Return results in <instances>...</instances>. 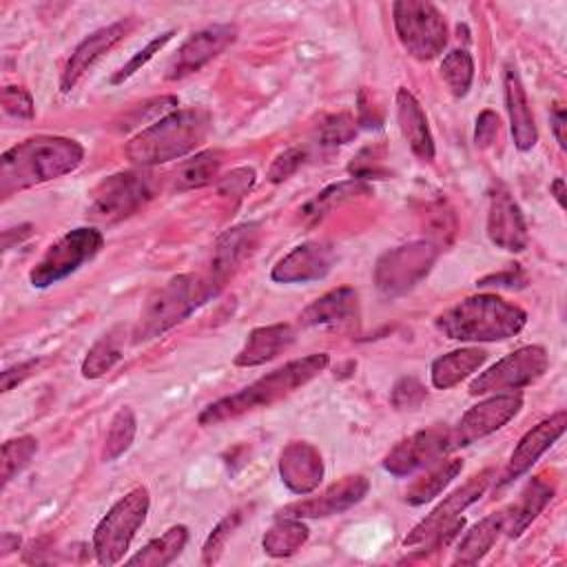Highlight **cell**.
<instances>
[{
	"mask_svg": "<svg viewBox=\"0 0 567 567\" xmlns=\"http://www.w3.org/2000/svg\"><path fill=\"white\" fill-rule=\"evenodd\" d=\"M84 148L69 137L38 135L29 137L9 151L0 159V193L9 197L49 179L62 177L82 164Z\"/></svg>",
	"mask_w": 567,
	"mask_h": 567,
	"instance_id": "cell-1",
	"label": "cell"
},
{
	"mask_svg": "<svg viewBox=\"0 0 567 567\" xmlns=\"http://www.w3.org/2000/svg\"><path fill=\"white\" fill-rule=\"evenodd\" d=\"M328 363H330V357L326 352H317V354H308V357L288 361L286 365L264 374L261 379L241 388L239 392L210 403L208 408H204V412L199 414L197 421H199V425H219L224 421L237 419L257 408H268V405L277 403L279 399L288 396L290 392H295L297 388L306 385L310 379H315L319 372H323L328 368Z\"/></svg>",
	"mask_w": 567,
	"mask_h": 567,
	"instance_id": "cell-2",
	"label": "cell"
},
{
	"mask_svg": "<svg viewBox=\"0 0 567 567\" xmlns=\"http://www.w3.org/2000/svg\"><path fill=\"white\" fill-rule=\"evenodd\" d=\"M210 115L204 109H177L144 126L124 153L133 164L155 166L195 151L208 135Z\"/></svg>",
	"mask_w": 567,
	"mask_h": 567,
	"instance_id": "cell-3",
	"label": "cell"
},
{
	"mask_svg": "<svg viewBox=\"0 0 567 567\" xmlns=\"http://www.w3.org/2000/svg\"><path fill=\"white\" fill-rule=\"evenodd\" d=\"M527 315L496 295H474L436 319V328L454 341H505L525 328Z\"/></svg>",
	"mask_w": 567,
	"mask_h": 567,
	"instance_id": "cell-4",
	"label": "cell"
},
{
	"mask_svg": "<svg viewBox=\"0 0 567 567\" xmlns=\"http://www.w3.org/2000/svg\"><path fill=\"white\" fill-rule=\"evenodd\" d=\"M217 290L206 277L199 275H175L164 286L153 290L148 299L142 306L140 321L135 328L137 341H148L179 321H184L188 315H193L202 303H206L210 297H215Z\"/></svg>",
	"mask_w": 567,
	"mask_h": 567,
	"instance_id": "cell-5",
	"label": "cell"
},
{
	"mask_svg": "<svg viewBox=\"0 0 567 567\" xmlns=\"http://www.w3.org/2000/svg\"><path fill=\"white\" fill-rule=\"evenodd\" d=\"M492 481V470H485L476 476H472L463 487L452 492L441 505L432 509L430 516H425L408 536L405 547H416L421 551L436 549L445 543H450L465 525V520L458 516L465 507H470L474 501L481 498V494L487 489Z\"/></svg>",
	"mask_w": 567,
	"mask_h": 567,
	"instance_id": "cell-6",
	"label": "cell"
},
{
	"mask_svg": "<svg viewBox=\"0 0 567 567\" xmlns=\"http://www.w3.org/2000/svg\"><path fill=\"white\" fill-rule=\"evenodd\" d=\"M151 496L146 487H133L97 523L93 532V551L100 565H115L128 549L133 536L146 520Z\"/></svg>",
	"mask_w": 567,
	"mask_h": 567,
	"instance_id": "cell-7",
	"label": "cell"
},
{
	"mask_svg": "<svg viewBox=\"0 0 567 567\" xmlns=\"http://www.w3.org/2000/svg\"><path fill=\"white\" fill-rule=\"evenodd\" d=\"M153 195V175L144 171H120L93 188L86 215L100 224H115L140 210Z\"/></svg>",
	"mask_w": 567,
	"mask_h": 567,
	"instance_id": "cell-8",
	"label": "cell"
},
{
	"mask_svg": "<svg viewBox=\"0 0 567 567\" xmlns=\"http://www.w3.org/2000/svg\"><path fill=\"white\" fill-rule=\"evenodd\" d=\"M392 16L399 42L412 58L432 60L445 49L447 24L432 2L399 0L392 4Z\"/></svg>",
	"mask_w": 567,
	"mask_h": 567,
	"instance_id": "cell-9",
	"label": "cell"
},
{
	"mask_svg": "<svg viewBox=\"0 0 567 567\" xmlns=\"http://www.w3.org/2000/svg\"><path fill=\"white\" fill-rule=\"evenodd\" d=\"M104 244V237L97 228H73L64 233L58 241H53L47 252L38 259V264L29 272V281L33 288H49L71 272H75L82 264L91 261Z\"/></svg>",
	"mask_w": 567,
	"mask_h": 567,
	"instance_id": "cell-10",
	"label": "cell"
},
{
	"mask_svg": "<svg viewBox=\"0 0 567 567\" xmlns=\"http://www.w3.org/2000/svg\"><path fill=\"white\" fill-rule=\"evenodd\" d=\"M436 255L439 248L432 241H410L383 252L374 268L377 288L388 297L410 290L430 272Z\"/></svg>",
	"mask_w": 567,
	"mask_h": 567,
	"instance_id": "cell-11",
	"label": "cell"
},
{
	"mask_svg": "<svg viewBox=\"0 0 567 567\" xmlns=\"http://www.w3.org/2000/svg\"><path fill=\"white\" fill-rule=\"evenodd\" d=\"M549 365L547 350L543 346H523L512 354L496 361L483 374L470 383V394H489L501 390H518L545 374Z\"/></svg>",
	"mask_w": 567,
	"mask_h": 567,
	"instance_id": "cell-12",
	"label": "cell"
},
{
	"mask_svg": "<svg viewBox=\"0 0 567 567\" xmlns=\"http://www.w3.org/2000/svg\"><path fill=\"white\" fill-rule=\"evenodd\" d=\"M452 447V430L445 427H427L414 432L412 436L399 441L383 458V467L394 476H408L441 456H445Z\"/></svg>",
	"mask_w": 567,
	"mask_h": 567,
	"instance_id": "cell-13",
	"label": "cell"
},
{
	"mask_svg": "<svg viewBox=\"0 0 567 567\" xmlns=\"http://www.w3.org/2000/svg\"><path fill=\"white\" fill-rule=\"evenodd\" d=\"M520 408H523V396L512 394V392L494 394V396L476 403L461 416L456 430H452V447L470 445L476 439H483V436L501 430L509 419H514L518 414Z\"/></svg>",
	"mask_w": 567,
	"mask_h": 567,
	"instance_id": "cell-14",
	"label": "cell"
},
{
	"mask_svg": "<svg viewBox=\"0 0 567 567\" xmlns=\"http://www.w3.org/2000/svg\"><path fill=\"white\" fill-rule=\"evenodd\" d=\"M237 38V29L233 24H213L197 33H193L175 53V58L168 64L166 78L179 80L195 71H199L204 64H208L213 58H217L228 44H233Z\"/></svg>",
	"mask_w": 567,
	"mask_h": 567,
	"instance_id": "cell-15",
	"label": "cell"
},
{
	"mask_svg": "<svg viewBox=\"0 0 567 567\" xmlns=\"http://www.w3.org/2000/svg\"><path fill=\"white\" fill-rule=\"evenodd\" d=\"M135 27V20L133 18H124V20H117L113 24H106L93 33H89L71 53L64 71H62V78H60V89L62 93H69L80 80L82 75L106 53L111 51L120 40L126 38V33Z\"/></svg>",
	"mask_w": 567,
	"mask_h": 567,
	"instance_id": "cell-16",
	"label": "cell"
},
{
	"mask_svg": "<svg viewBox=\"0 0 567 567\" xmlns=\"http://www.w3.org/2000/svg\"><path fill=\"white\" fill-rule=\"evenodd\" d=\"M334 264V248L328 241H303L284 255L270 277L279 284H306L323 279Z\"/></svg>",
	"mask_w": 567,
	"mask_h": 567,
	"instance_id": "cell-17",
	"label": "cell"
},
{
	"mask_svg": "<svg viewBox=\"0 0 567 567\" xmlns=\"http://www.w3.org/2000/svg\"><path fill=\"white\" fill-rule=\"evenodd\" d=\"M368 478L357 474V476H346L339 483L326 487L319 496L286 505L281 509V516L290 518H323L332 514H341L357 505L365 494H368Z\"/></svg>",
	"mask_w": 567,
	"mask_h": 567,
	"instance_id": "cell-18",
	"label": "cell"
},
{
	"mask_svg": "<svg viewBox=\"0 0 567 567\" xmlns=\"http://www.w3.org/2000/svg\"><path fill=\"white\" fill-rule=\"evenodd\" d=\"M487 237L494 246L509 252H523L527 248L525 217L514 197L503 186H496L489 193Z\"/></svg>",
	"mask_w": 567,
	"mask_h": 567,
	"instance_id": "cell-19",
	"label": "cell"
},
{
	"mask_svg": "<svg viewBox=\"0 0 567 567\" xmlns=\"http://www.w3.org/2000/svg\"><path fill=\"white\" fill-rule=\"evenodd\" d=\"M257 239H259V224L255 221L233 226L217 239L213 248L208 275H206V279L213 284L217 292L224 288L228 277H233L239 264L255 250Z\"/></svg>",
	"mask_w": 567,
	"mask_h": 567,
	"instance_id": "cell-20",
	"label": "cell"
},
{
	"mask_svg": "<svg viewBox=\"0 0 567 567\" xmlns=\"http://www.w3.org/2000/svg\"><path fill=\"white\" fill-rule=\"evenodd\" d=\"M565 425H567V414L560 410V412L551 414L549 419L540 421L538 425H534L529 432H525L507 461L501 485L512 483L514 478L523 476L563 436Z\"/></svg>",
	"mask_w": 567,
	"mask_h": 567,
	"instance_id": "cell-21",
	"label": "cell"
},
{
	"mask_svg": "<svg viewBox=\"0 0 567 567\" xmlns=\"http://www.w3.org/2000/svg\"><path fill=\"white\" fill-rule=\"evenodd\" d=\"M279 474L286 487L295 494L312 492L323 478V461L315 445L295 441L284 447L279 458Z\"/></svg>",
	"mask_w": 567,
	"mask_h": 567,
	"instance_id": "cell-22",
	"label": "cell"
},
{
	"mask_svg": "<svg viewBox=\"0 0 567 567\" xmlns=\"http://www.w3.org/2000/svg\"><path fill=\"white\" fill-rule=\"evenodd\" d=\"M503 86H505V106H507V115H509L514 146L518 151H529L538 142V131L534 124V115L529 109V100H527L523 80L514 64L505 66Z\"/></svg>",
	"mask_w": 567,
	"mask_h": 567,
	"instance_id": "cell-23",
	"label": "cell"
},
{
	"mask_svg": "<svg viewBox=\"0 0 567 567\" xmlns=\"http://www.w3.org/2000/svg\"><path fill=\"white\" fill-rule=\"evenodd\" d=\"M295 341V328L290 323H272L250 330L244 348L235 354V365L255 368L272 361Z\"/></svg>",
	"mask_w": 567,
	"mask_h": 567,
	"instance_id": "cell-24",
	"label": "cell"
},
{
	"mask_svg": "<svg viewBox=\"0 0 567 567\" xmlns=\"http://www.w3.org/2000/svg\"><path fill=\"white\" fill-rule=\"evenodd\" d=\"M359 315V295L350 286H341L337 290L326 292L315 299L299 317L301 326H346L352 323Z\"/></svg>",
	"mask_w": 567,
	"mask_h": 567,
	"instance_id": "cell-25",
	"label": "cell"
},
{
	"mask_svg": "<svg viewBox=\"0 0 567 567\" xmlns=\"http://www.w3.org/2000/svg\"><path fill=\"white\" fill-rule=\"evenodd\" d=\"M396 117H399L401 135L405 137L410 151L421 162H432L434 159V140H432V133L427 126V117H425L419 100L408 89L396 91Z\"/></svg>",
	"mask_w": 567,
	"mask_h": 567,
	"instance_id": "cell-26",
	"label": "cell"
},
{
	"mask_svg": "<svg viewBox=\"0 0 567 567\" xmlns=\"http://www.w3.org/2000/svg\"><path fill=\"white\" fill-rule=\"evenodd\" d=\"M551 496H554V483L547 481L545 476H534L525 485L518 503L505 512L503 532H507L509 538L520 536L532 525V520L545 509Z\"/></svg>",
	"mask_w": 567,
	"mask_h": 567,
	"instance_id": "cell-27",
	"label": "cell"
},
{
	"mask_svg": "<svg viewBox=\"0 0 567 567\" xmlns=\"http://www.w3.org/2000/svg\"><path fill=\"white\" fill-rule=\"evenodd\" d=\"M487 359V352L481 348H458L452 350L439 359L432 361V385L439 390L454 388L463 379H467L472 372H476Z\"/></svg>",
	"mask_w": 567,
	"mask_h": 567,
	"instance_id": "cell-28",
	"label": "cell"
},
{
	"mask_svg": "<svg viewBox=\"0 0 567 567\" xmlns=\"http://www.w3.org/2000/svg\"><path fill=\"white\" fill-rule=\"evenodd\" d=\"M503 527H505V509L494 512V514L485 516L483 520H478L465 534V538L458 543L452 563L454 565H474V563H478L489 551V547L494 545V540L498 538Z\"/></svg>",
	"mask_w": 567,
	"mask_h": 567,
	"instance_id": "cell-29",
	"label": "cell"
},
{
	"mask_svg": "<svg viewBox=\"0 0 567 567\" xmlns=\"http://www.w3.org/2000/svg\"><path fill=\"white\" fill-rule=\"evenodd\" d=\"M186 540H188V529L184 525H175L166 529L159 538H153L148 545H144V549H140L126 563L142 565V567L168 565L182 554V549L186 547Z\"/></svg>",
	"mask_w": 567,
	"mask_h": 567,
	"instance_id": "cell-30",
	"label": "cell"
},
{
	"mask_svg": "<svg viewBox=\"0 0 567 567\" xmlns=\"http://www.w3.org/2000/svg\"><path fill=\"white\" fill-rule=\"evenodd\" d=\"M122 357H124V332L120 328H113L106 334H102L86 352V357L82 361V377L100 379L102 374L113 370V365Z\"/></svg>",
	"mask_w": 567,
	"mask_h": 567,
	"instance_id": "cell-31",
	"label": "cell"
},
{
	"mask_svg": "<svg viewBox=\"0 0 567 567\" xmlns=\"http://www.w3.org/2000/svg\"><path fill=\"white\" fill-rule=\"evenodd\" d=\"M221 166V153L219 151H202L195 153L190 159L182 162L173 175V186L177 190H190L202 188L215 182Z\"/></svg>",
	"mask_w": 567,
	"mask_h": 567,
	"instance_id": "cell-32",
	"label": "cell"
},
{
	"mask_svg": "<svg viewBox=\"0 0 567 567\" xmlns=\"http://www.w3.org/2000/svg\"><path fill=\"white\" fill-rule=\"evenodd\" d=\"M461 470H463V463L458 458L439 461L434 467H430L421 478H416L410 485V489L405 492V501L410 505H423V503L432 501L456 478V474Z\"/></svg>",
	"mask_w": 567,
	"mask_h": 567,
	"instance_id": "cell-33",
	"label": "cell"
},
{
	"mask_svg": "<svg viewBox=\"0 0 567 567\" xmlns=\"http://www.w3.org/2000/svg\"><path fill=\"white\" fill-rule=\"evenodd\" d=\"M308 540V527L301 523V518H290L284 516L281 520H277L264 536V551L275 556V558H284V556H292L297 549H301V545Z\"/></svg>",
	"mask_w": 567,
	"mask_h": 567,
	"instance_id": "cell-34",
	"label": "cell"
},
{
	"mask_svg": "<svg viewBox=\"0 0 567 567\" xmlns=\"http://www.w3.org/2000/svg\"><path fill=\"white\" fill-rule=\"evenodd\" d=\"M135 432H137V419H135V412L124 405L115 412V416L111 419V425H109V432H106V439H104V450H102V458L104 461H115L117 456H122L133 439H135Z\"/></svg>",
	"mask_w": 567,
	"mask_h": 567,
	"instance_id": "cell-35",
	"label": "cell"
},
{
	"mask_svg": "<svg viewBox=\"0 0 567 567\" xmlns=\"http://www.w3.org/2000/svg\"><path fill=\"white\" fill-rule=\"evenodd\" d=\"M441 78L452 95L463 97L474 80V60L465 49L450 51L441 62Z\"/></svg>",
	"mask_w": 567,
	"mask_h": 567,
	"instance_id": "cell-36",
	"label": "cell"
},
{
	"mask_svg": "<svg viewBox=\"0 0 567 567\" xmlns=\"http://www.w3.org/2000/svg\"><path fill=\"white\" fill-rule=\"evenodd\" d=\"M370 188L361 182V179H348V182H339V184H332L328 188H323L306 208H303V215L308 219H319L323 217L334 204H341L350 197H354L357 193H368Z\"/></svg>",
	"mask_w": 567,
	"mask_h": 567,
	"instance_id": "cell-37",
	"label": "cell"
},
{
	"mask_svg": "<svg viewBox=\"0 0 567 567\" xmlns=\"http://www.w3.org/2000/svg\"><path fill=\"white\" fill-rule=\"evenodd\" d=\"M35 452H38V441L33 436L9 439L2 445V487H7L11 478L18 476L29 465Z\"/></svg>",
	"mask_w": 567,
	"mask_h": 567,
	"instance_id": "cell-38",
	"label": "cell"
},
{
	"mask_svg": "<svg viewBox=\"0 0 567 567\" xmlns=\"http://www.w3.org/2000/svg\"><path fill=\"white\" fill-rule=\"evenodd\" d=\"M239 520H241V512L235 509L233 514H226V516L213 527V532L208 534V538H206V543H204V547H202V563H204V565H213V563L219 560V556H221V551H224V547H226V540L233 536V532H235V527L239 525Z\"/></svg>",
	"mask_w": 567,
	"mask_h": 567,
	"instance_id": "cell-39",
	"label": "cell"
},
{
	"mask_svg": "<svg viewBox=\"0 0 567 567\" xmlns=\"http://www.w3.org/2000/svg\"><path fill=\"white\" fill-rule=\"evenodd\" d=\"M357 133L354 117L350 113H337L321 122L319 126V142L323 146H341L348 144Z\"/></svg>",
	"mask_w": 567,
	"mask_h": 567,
	"instance_id": "cell-40",
	"label": "cell"
},
{
	"mask_svg": "<svg viewBox=\"0 0 567 567\" xmlns=\"http://www.w3.org/2000/svg\"><path fill=\"white\" fill-rule=\"evenodd\" d=\"M175 35V31H166V33H159L157 38H153L144 49H140L113 78H111V82L113 84H120V82H124V80H128L135 71H140L155 53H159L164 47H166V42H171V38Z\"/></svg>",
	"mask_w": 567,
	"mask_h": 567,
	"instance_id": "cell-41",
	"label": "cell"
},
{
	"mask_svg": "<svg viewBox=\"0 0 567 567\" xmlns=\"http://www.w3.org/2000/svg\"><path fill=\"white\" fill-rule=\"evenodd\" d=\"M252 184H255V171L250 166H241V168L230 171L228 175H224L217 182V193L221 197L241 199L252 188Z\"/></svg>",
	"mask_w": 567,
	"mask_h": 567,
	"instance_id": "cell-42",
	"label": "cell"
},
{
	"mask_svg": "<svg viewBox=\"0 0 567 567\" xmlns=\"http://www.w3.org/2000/svg\"><path fill=\"white\" fill-rule=\"evenodd\" d=\"M2 109L7 115L18 120L33 117V100L31 93L22 86H4L2 89Z\"/></svg>",
	"mask_w": 567,
	"mask_h": 567,
	"instance_id": "cell-43",
	"label": "cell"
},
{
	"mask_svg": "<svg viewBox=\"0 0 567 567\" xmlns=\"http://www.w3.org/2000/svg\"><path fill=\"white\" fill-rule=\"evenodd\" d=\"M303 159H306V151L303 148H299V146L286 148L284 153H279L272 159V164L268 168V179L272 184H279V182L288 179L292 173H297V168L303 164Z\"/></svg>",
	"mask_w": 567,
	"mask_h": 567,
	"instance_id": "cell-44",
	"label": "cell"
},
{
	"mask_svg": "<svg viewBox=\"0 0 567 567\" xmlns=\"http://www.w3.org/2000/svg\"><path fill=\"white\" fill-rule=\"evenodd\" d=\"M425 394H427L425 388L414 377H403L396 381L392 390V403L399 410H414L423 403Z\"/></svg>",
	"mask_w": 567,
	"mask_h": 567,
	"instance_id": "cell-45",
	"label": "cell"
},
{
	"mask_svg": "<svg viewBox=\"0 0 567 567\" xmlns=\"http://www.w3.org/2000/svg\"><path fill=\"white\" fill-rule=\"evenodd\" d=\"M498 135V115L489 109H485L478 117H476V131H474V142L478 148H487L492 146V142Z\"/></svg>",
	"mask_w": 567,
	"mask_h": 567,
	"instance_id": "cell-46",
	"label": "cell"
},
{
	"mask_svg": "<svg viewBox=\"0 0 567 567\" xmlns=\"http://www.w3.org/2000/svg\"><path fill=\"white\" fill-rule=\"evenodd\" d=\"M38 363H40L38 359H31V361H22V363H16V365L7 368L2 372V392H9L18 383H22L27 377H31L33 370L38 368Z\"/></svg>",
	"mask_w": 567,
	"mask_h": 567,
	"instance_id": "cell-47",
	"label": "cell"
},
{
	"mask_svg": "<svg viewBox=\"0 0 567 567\" xmlns=\"http://www.w3.org/2000/svg\"><path fill=\"white\" fill-rule=\"evenodd\" d=\"M565 122H567L565 109L560 104H554V109H551V128H554V135H556L560 148L567 146V142H565Z\"/></svg>",
	"mask_w": 567,
	"mask_h": 567,
	"instance_id": "cell-48",
	"label": "cell"
},
{
	"mask_svg": "<svg viewBox=\"0 0 567 567\" xmlns=\"http://www.w3.org/2000/svg\"><path fill=\"white\" fill-rule=\"evenodd\" d=\"M20 547V536L18 534H11V532H4L2 538H0V549H2V556L11 554L13 549Z\"/></svg>",
	"mask_w": 567,
	"mask_h": 567,
	"instance_id": "cell-49",
	"label": "cell"
},
{
	"mask_svg": "<svg viewBox=\"0 0 567 567\" xmlns=\"http://www.w3.org/2000/svg\"><path fill=\"white\" fill-rule=\"evenodd\" d=\"M549 190L554 193V197H556V202H558V206L563 208L565 206V182H563V177H556L554 182H551V186H549Z\"/></svg>",
	"mask_w": 567,
	"mask_h": 567,
	"instance_id": "cell-50",
	"label": "cell"
}]
</instances>
